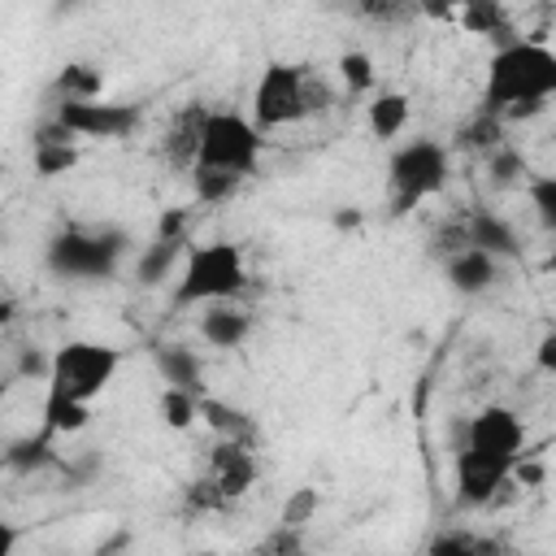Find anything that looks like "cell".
<instances>
[{
    "label": "cell",
    "instance_id": "1",
    "mask_svg": "<svg viewBox=\"0 0 556 556\" xmlns=\"http://www.w3.org/2000/svg\"><path fill=\"white\" fill-rule=\"evenodd\" d=\"M556 96V52L539 39H513L491 52L486 61V87L482 109L500 122H521L547 109Z\"/></svg>",
    "mask_w": 556,
    "mask_h": 556
},
{
    "label": "cell",
    "instance_id": "2",
    "mask_svg": "<svg viewBox=\"0 0 556 556\" xmlns=\"http://www.w3.org/2000/svg\"><path fill=\"white\" fill-rule=\"evenodd\" d=\"M248 287V261L243 248L230 239H213V243H191L169 304L174 308H213V304H230L239 291Z\"/></svg>",
    "mask_w": 556,
    "mask_h": 556
},
{
    "label": "cell",
    "instance_id": "3",
    "mask_svg": "<svg viewBox=\"0 0 556 556\" xmlns=\"http://www.w3.org/2000/svg\"><path fill=\"white\" fill-rule=\"evenodd\" d=\"M330 109V91L321 78H313L304 65H291V61H269L252 87V122L256 130H282V126H295L304 122L308 113H321Z\"/></svg>",
    "mask_w": 556,
    "mask_h": 556
},
{
    "label": "cell",
    "instance_id": "4",
    "mask_svg": "<svg viewBox=\"0 0 556 556\" xmlns=\"http://www.w3.org/2000/svg\"><path fill=\"white\" fill-rule=\"evenodd\" d=\"M265 152V135L256 130L252 117L235 113V109H204L200 117V148H195V165L191 174H226V178H248L256 174Z\"/></svg>",
    "mask_w": 556,
    "mask_h": 556
},
{
    "label": "cell",
    "instance_id": "5",
    "mask_svg": "<svg viewBox=\"0 0 556 556\" xmlns=\"http://www.w3.org/2000/svg\"><path fill=\"white\" fill-rule=\"evenodd\" d=\"M130 252V235L117 226H100V230H83V226H65L48 239V269L65 282H104L122 269Z\"/></svg>",
    "mask_w": 556,
    "mask_h": 556
},
{
    "label": "cell",
    "instance_id": "6",
    "mask_svg": "<svg viewBox=\"0 0 556 556\" xmlns=\"http://www.w3.org/2000/svg\"><path fill=\"white\" fill-rule=\"evenodd\" d=\"M122 369V348L100 343V339H70L52 352V374H48V391L56 400H74V404H91L96 395L109 391V382Z\"/></svg>",
    "mask_w": 556,
    "mask_h": 556
},
{
    "label": "cell",
    "instance_id": "7",
    "mask_svg": "<svg viewBox=\"0 0 556 556\" xmlns=\"http://www.w3.org/2000/svg\"><path fill=\"white\" fill-rule=\"evenodd\" d=\"M447 178H452V152L430 135L400 143L387 161V191H391L395 213H408L421 200L439 195L447 187Z\"/></svg>",
    "mask_w": 556,
    "mask_h": 556
},
{
    "label": "cell",
    "instance_id": "8",
    "mask_svg": "<svg viewBox=\"0 0 556 556\" xmlns=\"http://www.w3.org/2000/svg\"><path fill=\"white\" fill-rule=\"evenodd\" d=\"M74 139H109V143H117V139H130L135 130H139V122H143V109L139 104H130V100H65V104H56V113H52Z\"/></svg>",
    "mask_w": 556,
    "mask_h": 556
},
{
    "label": "cell",
    "instance_id": "9",
    "mask_svg": "<svg viewBox=\"0 0 556 556\" xmlns=\"http://www.w3.org/2000/svg\"><path fill=\"white\" fill-rule=\"evenodd\" d=\"M521 460H508V456H491V452H473L460 443V452L452 456V478H456V500L465 508H486L500 486L517 473Z\"/></svg>",
    "mask_w": 556,
    "mask_h": 556
},
{
    "label": "cell",
    "instance_id": "10",
    "mask_svg": "<svg viewBox=\"0 0 556 556\" xmlns=\"http://www.w3.org/2000/svg\"><path fill=\"white\" fill-rule=\"evenodd\" d=\"M465 447L473 452H491V456H508L521 460L526 456V421L508 408V404H486L465 421Z\"/></svg>",
    "mask_w": 556,
    "mask_h": 556
},
{
    "label": "cell",
    "instance_id": "11",
    "mask_svg": "<svg viewBox=\"0 0 556 556\" xmlns=\"http://www.w3.org/2000/svg\"><path fill=\"white\" fill-rule=\"evenodd\" d=\"M204 473H208L213 486L226 495V504H235V500H243V495L256 486V478H261L256 447H252V443H239V439H217V443L208 447Z\"/></svg>",
    "mask_w": 556,
    "mask_h": 556
},
{
    "label": "cell",
    "instance_id": "12",
    "mask_svg": "<svg viewBox=\"0 0 556 556\" xmlns=\"http://www.w3.org/2000/svg\"><path fill=\"white\" fill-rule=\"evenodd\" d=\"M443 278H447V287H452L456 295H482V291L495 287L500 261L486 256V252H478V248H456V252L447 256V265H443Z\"/></svg>",
    "mask_w": 556,
    "mask_h": 556
},
{
    "label": "cell",
    "instance_id": "13",
    "mask_svg": "<svg viewBox=\"0 0 556 556\" xmlns=\"http://www.w3.org/2000/svg\"><path fill=\"white\" fill-rule=\"evenodd\" d=\"M30 161H35V174H39V178L70 174V169L78 165L74 135H70V130H65L56 117H48V122L35 130V152H30Z\"/></svg>",
    "mask_w": 556,
    "mask_h": 556
},
{
    "label": "cell",
    "instance_id": "14",
    "mask_svg": "<svg viewBox=\"0 0 556 556\" xmlns=\"http://www.w3.org/2000/svg\"><path fill=\"white\" fill-rule=\"evenodd\" d=\"M465 248H478V252H486V256H495V261L521 256V239H517L513 222H504V217H495V213H486V208H478V213L465 222Z\"/></svg>",
    "mask_w": 556,
    "mask_h": 556
},
{
    "label": "cell",
    "instance_id": "15",
    "mask_svg": "<svg viewBox=\"0 0 556 556\" xmlns=\"http://www.w3.org/2000/svg\"><path fill=\"white\" fill-rule=\"evenodd\" d=\"M187 252H191L187 239H152V243L139 248V256H135V282H139V287H161V282L178 278Z\"/></svg>",
    "mask_w": 556,
    "mask_h": 556
},
{
    "label": "cell",
    "instance_id": "16",
    "mask_svg": "<svg viewBox=\"0 0 556 556\" xmlns=\"http://www.w3.org/2000/svg\"><path fill=\"white\" fill-rule=\"evenodd\" d=\"M200 334H204L208 348L235 352V348H243L248 334H252V313L239 308V304H213V308L200 313Z\"/></svg>",
    "mask_w": 556,
    "mask_h": 556
},
{
    "label": "cell",
    "instance_id": "17",
    "mask_svg": "<svg viewBox=\"0 0 556 556\" xmlns=\"http://www.w3.org/2000/svg\"><path fill=\"white\" fill-rule=\"evenodd\" d=\"M152 365H156V374H161V382H165V387H178V391L204 395V361H200L187 343H156Z\"/></svg>",
    "mask_w": 556,
    "mask_h": 556
},
{
    "label": "cell",
    "instance_id": "18",
    "mask_svg": "<svg viewBox=\"0 0 556 556\" xmlns=\"http://www.w3.org/2000/svg\"><path fill=\"white\" fill-rule=\"evenodd\" d=\"M61 452L52 447V439L43 434V430H35V434H17V439H9V447H4V465L13 469V473H22V478H30V473H39V469H61Z\"/></svg>",
    "mask_w": 556,
    "mask_h": 556
},
{
    "label": "cell",
    "instance_id": "19",
    "mask_svg": "<svg viewBox=\"0 0 556 556\" xmlns=\"http://www.w3.org/2000/svg\"><path fill=\"white\" fill-rule=\"evenodd\" d=\"M408 96L404 91H378L374 100H369V109H365V126H369V135L374 139H395V135H404V126H408Z\"/></svg>",
    "mask_w": 556,
    "mask_h": 556
},
{
    "label": "cell",
    "instance_id": "20",
    "mask_svg": "<svg viewBox=\"0 0 556 556\" xmlns=\"http://www.w3.org/2000/svg\"><path fill=\"white\" fill-rule=\"evenodd\" d=\"M200 417L217 430V439H239V443L256 447V421L243 408H235V404H226L217 395H200Z\"/></svg>",
    "mask_w": 556,
    "mask_h": 556
},
{
    "label": "cell",
    "instance_id": "21",
    "mask_svg": "<svg viewBox=\"0 0 556 556\" xmlns=\"http://www.w3.org/2000/svg\"><path fill=\"white\" fill-rule=\"evenodd\" d=\"M91 426V404H74V400H56V395H43V413H39V430L48 439H65V434H78Z\"/></svg>",
    "mask_w": 556,
    "mask_h": 556
},
{
    "label": "cell",
    "instance_id": "22",
    "mask_svg": "<svg viewBox=\"0 0 556 556\" xmlns=\"http://www.w3.org/2000/svg\"><path fill=\"white\" fill-rule=\"evenodd\" d=\"M460 26L469 30V35H491L495 39V48H504V43H513V39H521V35H513V22H508V9H500V4H465L460 9Z\"/></svg>",
    "mask_w": 556,
    "mask_h": 556
},
{
    "label": "cell",
    "instance_id": "23",
    "mask_svg": "<svg viewBox=\"0 0 556 556\" xmlns=\"http://www.w3.org/2000/svg\"><path fill=\"white\" fill-rule=\"evenodd\" d=\"M56 96H61V104L65 100H100V70L96 65H83V61L65 65L56 74Z\"/></svg>",
    "mask_w": 556,
    "mask_h": 556
},
{
    "label": "cell",
    "instance_id": "24",
    "mask_svg": "<svg viewBox=\"0 0 556 556\" xmlns=\"http://www.w3.org/2000/svg\"><path fill=\"white\" fill-rule=\"evenodd\" d=\"M156 413H161V421H165L169 430H187V426H195V417H200V395L178 391V387H165L161 400H156Z\"/></svg>",
    "mask_w": 556,
    "mask_h": 556
},
{
    "label": "cell",
    "instance_id": "25",
    "mask_svg": "<svg viewBox=\"0 0 556 556\" xmlns=\"http://www.w3.org/2000/svg\"><path fill=\"white\" fill-rule=\"evenodd\" d=\"M526 200L539 217V226L547 235H556V174H543V178H526Z\"/></svg>",
    "mask_w": 556,
    "mask_h": 556
},
{
    "label": "cell",
    "instance_id": "26",
    "mask_svg": "<svg viewBox=\"0 0 556 556\" xmlns=\"http://www.w3.org/2000/svg\"><path fill=\"white\" fill-rule=\"evenodd\" d=\"M321 508V495L313 491V486H295L287 500H282V508H278V526H291V530H304L308 521H313V513Z\"/></svg>",
    "mask_w": 556,
    "mask_h": 556
},
{
    "label": "cell",
    "instance_id": "27",
    "mask_svg": "<svg viewBox=\"0 0 556 556\" xmlns=\"http://www.w3.org/2000/svg\"><path fill=\"white\" fill-rule=\"evenodd\" d=\"M486 174H491V182L495 187H508V182H521L526 178V156L517 152V148H508V143H500L491 156H486Z\"/></svg>",
    "mask_w": 556,
    "mask_h": 556
},
{
    "label": "cell",
    "instance_id": "28",
    "mask_svg": "<svg viewBox=\"0 0 556 556\" xmlns=\"http://www.w3.org/2000/svg\"><path fill=\"white\" fill-rule=\"evenodd\" d=\"M339 78L348 83V91H369L374 87V56L361 52V48L343 52L339 56Z\"/></svg>",
    "mask_w": 556,
    "mask_h": 556
},
{
    "label": "cell",
    "instance_id": "29",
    "mask_svg": "<svg viewBox=\"0 0 556 556\" xmlns=\"http://www.w3.org/2000/svg\"><path fill=\"white\" fill-rule=\"evenodd\" d=\"M460 148H478V152H495L500 148V117H491V113H478L465 130H460V139H456Z\"/></svg>",
    "mask_w": 556,
    "mask_h": 556
},
{
    "label": "cell",
    "instance_id": "30",
    "mask_svg": "<svg viewBox=\"0 0 556 556\" xmlns=\"http://www.w3.org/2000/svg\"><path fill=\"white\" fill-rule=\"evenodd\" d=\"M304 530H287V526H278V530H269L248 556H304Z\"/></svg>",
    "mask_w": 556,
    "mask_h": 556
},
{
    "label": "cell",
    "instance_id": "31",
    "mask_svg": "<svg viewBox=\"0 0 556 556\" xmlns=\"http://www.w3.org/2000/svg\"><path fill=\"white\" fill-rule=\"evenodd\" d=\"M426 556H478V534H469V530H439L426 543Z\"/></svg>",
    "mask_w": 556,
    "mask_h": 556
},
{
    "label": "cell",
    "instance_id": "32",
    "mask_svg": "<svg viewBox=\"0 0 556 556\" xmlns=\"http://www.w3.org/2000/svg\"><path fill=\"white\" fill-rule=\"evenodd\" d=\"M187 504H191L195 513H217V508H226V495L213 486L208 473H200L195 482H187Z\"/></svg>",
    "mask_w": 556,
    "mask_h": 556
},
{
    "label": "cell",
    "instance_id": "33",
    "mask_svg": "<svg viewBox=\"0 0 556 556\" xmlns=\"http://www.w3.org/2000/svg\"><path fill=\"white\" fill-rule=\"evenodd\" d=\"M61 473H65V482H70L74 491H83V486L96 482V473H100V456H96V452H87V456H70V460H61Z\"/></svg>",
    "mask_w": 556,
    "mask_h": 556
},
{
    "label": "cell",
    "instance_id": "34",
    "mask_svg": "<svg viewBox=\"0 0 556 556\" xmlns=\"http://www.w3.org/2000/svg\"><path fill=\"white\" fill-rule=\"evenodd\" d=\"M156 239H187V213L182 208H165L156 217Z\"/></svg>",
    "mask_w": 556,
    "mask_h": 556
},
{
    "label": "cell",
    "instance_id": "35",
    "mask_svg": "<svg viewBox=\"0 0 556 556\" xmlns=\"http://www.w3.org/2000/svg\"><path fill=\"white\" fill-rule=\"evenodd\" d=\"M534 365H539L543 374H556V326L539 339V348H534Z\"/></svg>",
    "mask_w": 556,
    "mask_h": 556
},
{
    "label": "cell",
    "instance_id": "36",
    "mask_svg": "<svg viewBox=\"0 0 556 556\" xmlns=\"http://www.w3.org/2000/svg\"><path fill=\"white\" fill-rule=\"evenodd\" d=\"M478 556H513V547L495 534H478Z\"/></svg>",
    "mask_w": 556,
    "mask_h": 556
},
{
    "label": "cell",
    "instance_id": "37",
    "mask_svg": "<svg viewBox=\"0 0 556 556\" xmlns=\"http://www.w3.org/2000/svg\"><path fill=\"white\" fill-rule=\"evenodd\" d=\"M543 265H547V269H552V274H556V252H552V256H547V261H543Z\"/></svg>",
    "mask_w": 556,
    "mask_h": 556
},
{
    "label": "cell",
    "instance_id": "38",
    "mask_svg": "<svg viewBox=\"0 0 556 556\" xmlns=\"http://www.w3.org/2000/svg\"><path fill=\"white\" fill-rule=\"evenodd\" d=\"M191 556H222V552H191Z\"/></svg>",
    "mask_w": 556,
    "mask_h": 556
}]
</instances>
